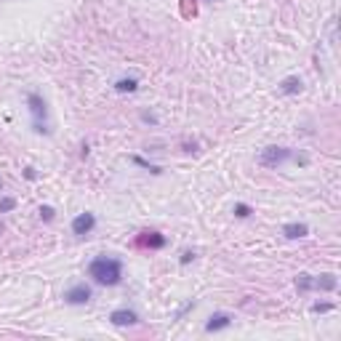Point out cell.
Instances as JSON below:
<instances>
[{
  "mask_svg": "<svg viewBox=\"0 0 341 341\" xmlns=\"http://www.w3.org/2000/svg\"><path fill=\"white\" fill-rule=\"evenodd\" d=\"M91 299V288L88 285H75L64 293V301L67 304H85Z\"/></svg>",
  "mask_w": 341,
  "mask_h": 341,
  "instance_id": "obj_5",
  "label": "cell"
},
{
  "mask_svg": "<svg viewBox=\"0 0 341 341\" xmlns=\"http://www.w3.org/2000/svg\"><path fill=\"white\" fill-rule=\"evenodd\" d=\"M288 157H291V150H288V147H266V150L261 152L259 163L264 168H277L280 163H285Z\"/></svg>",
  "mask_w": 341,
  "mask_h": 341,
  "instance_id": "obj_2",
  "label": "cell"
},
{
  "mask_svg": "<svg viewBox=\"0 0 341 341\" xmlns=\"http://www.w3.org/2000/svg\"><path fill=\"white\" fill-rule=\"evenodd\" d=\"M312 309L315 312H328V309H333V304H315Z\"/></svg>",
  "mask_w": 341,
  "mask_h": 341,
  "instance_id": "obj_18",
  "label": "cell"
},
{
  "mask_svg": "<svg viewBox=\"0 0 341 341\" xmlns=\"http://www.w3.org/2000/svg\"><path fill=\"white\" fill-rule=\"evenodd\" d=\"M283 235L291 237V240H299V237L309 235V227H306V224H285V227H283Z\"/></svg>",
  "mask_w": 341,
  "mask_h": 341,
  "instance_id": "obj_8",
  "label": "cell"
},
{
  "mask_svg": "<svg viewBox=\"0 0 341 341\" xmlns=\"http://www.w3.org/2000/svg\"><path fill=\"white\" fill-rule=\"evenodd\" d=\"M141 120H144V123H157V117L150 115V112H144V115H141Z\"/></svg>",
  "mask_w": 341,
  "mask_h": 341,
  "instance_id": "obj_19",
  "label": "cell"
},
{
  "mask_svg": "<svg viewBox=\"0 0 341 341\" xmlns=\"http://www.w3.org/2000/svg\"><path fill=\"white\" fill-rule=\"evenodd\" d=\"M136 88H139V80H136V77H123V80L115 83V91H120V94H133Z\"/></svg>",
  "mask_w": 341,
  "mask_h": 341,
  "instance_id": "obj_11",
  "label": "cell"
},
{
  "mask_svg": "<svg viewBox=\"0 0 341 341\" xmlns=\"http://www.w3.org/2000/svg\"><path fill=\"white\" fill-rule=\"evenodd\" d=\"M280 91H283V94H299V91H301V80L296 75L285 77V80L280 83Z\"/></svg>",
  "mask_w": 341,
  "mask_h": 341,
  "instance_id": "obj_12",
  "label": "cell"
},
{
  "mask_svg": "<svg viewBox=\"0 0 341 341\" xmlns=\"http://www.w3.org/2000/svg\"><path fill=\"white\" fill-rule=\"evenodd\" d=\"M0 189H3V179H0Z\"/></svg>",
  "mask_w": 341,
  "mask_h": 341,
  "instance_id": "obj_21",
  "label": "cell"
},
{
  "mask_svg": "<svg viewBox=\"0 0 341 341\" xmlns=\"http://www.w3.org/2000/svg\"><path fill=\"white\" fill-rule=\"evenodd\" d=\"M94 227H96L94 213H80V216H75V221H72V232H75V235H88Z\"/></svg>",
  "mask_w": 341,
  "mask_h": 341,
  "instance_id": "obj_3",
  "label": "cell"
},
{
  "mask_svg": "<svg viewBox=\"0 0 341 341\" xmlns=\"http://www.w3.org/2000/svg\"><path fill=\"white\" fill-rule=\"evenodd\" d=\"M40 219L51 221V219H54V208H51V206H43V208H40Z\"/></svg>",
  "mask_w": 341,
  "mask_h": 341,
  "instance_id": "obj_17",
  "label": "cell"
},
{
  "mask_svg": "<svg viewBox=\"0 0 341 341\" xmlns=\"http://www.w3.org/2000/svg\"><path fill=\"white\" fill-rule=\"evenodd\" d=\"M296 288H299L301 293L312 291V288H315V277H312V275H306V272H301V275L296 277Z\"/></svg>",
  "mask_w": 341,
  "mask_h": 341,
  "instance_id": "obj_13",
  "label": "cell"
},
{
  "mask_svg": "<svg viewBox=\"0 0 341 341\" xmlns=\"http://www.w3.org/2000/svg\"><path fill=\"white\" fill-rule=\"evenodd\" d=\"M88 275L99 285H117L123 280V264L117 259H110V256H99V259L91 261Z\"/></svg>",
  "mask_w": 341,
  "mask_h": 341,
  "instance_id": "obj_1",
  "label": "cell"
},
{
  "mask_svg": "<svg viewBox=\"0 0 341 341\" xmlns=\"http://www.w3.org/2000/svg\"><path fill=\"white\" fill-rule=\"evenodd\" d=\"M133 163H139V166H144V168H150V170H152V173H160V168H157V166H152V163H147V160H144V157H139V155H136V157H133Z\"/></svg>",
  "mask_w": 341,
  "mask_h": 341,
  "instance_id": "obj_16",
  "label": "cell"
},
{
  "mask_svg": "<svg viewBox=\"0 0 341 341\" xmlns=\"http://www.w3.org/2000/svg\"><path fill=\"white\" fill-rule=\"evenodd\" d=\"M14 206H16V200H14V197H3V200H0V213L14 211Z\"/></svg>",
  "mask_w": 341,
  "mask_h": 341,
  "instance_id": "obj_14",
  "label": "cell"
},
{
  "mask_svg": "<svg viewBox=\"0 0 341 341\" xmlns=\"http://www.w3.org/2000/svg\"><path fill=\"white\" fill-rule=\"evenodd\" d=\"M110 320L115 322V325H133V322H139V317H136V312H131V309H115L110 315Z\"/></svg>",
  "mask_w": 341,
  "mask_h": 341,
  "instance_id": "obj_7",
  "label": "cell"
},
{
  "mask_svg": "<svg viewBox=\"0 0 341 341\" xmlns=\"http://www.w3.org/2000/svg\"><path fill=\"white\" fill-rule=\"evenodd\" d=\"M235 216H240V219L251 216V206H246V203H237V206H235Z\"/></svg>",
  "mask_w": 341,
  "mask_h": 341,
  "instance_id": "obj_15",
  "label": "cell"
},
{
  "mask_svg": "<svg viewBox=\"0 0 341 341\" xmlns=\"http://www.w3.org/2000/svg\"><path fill=\"white\" fill-rule=\"evenodd\" d=\"M229 325H232V317L227 312H213L206 322V331L213 333V331H221V328H229Z\"/></svg>",
  "mask_w": 341,
  "mask_h": 341,
  "instance_id": "obj_4",
  "label": "cell"
},
{
  "mask_svg": "<svg viewBox=\"0 0 341 341\" xmlns=\"http://www.w3.org/2000/svg\"><path fill=\"white\" fill-rule=\"evenodd\" d=\"M189 259H195V253H189V251H187L184 256H181V264H187V261H189Z\"/></svg>",
  "mask_w": 341,
  "mask_h": 341,
  "instance_id": "obj_20",
  "label": "cell"
},
{
  "mask_svg": "<svg viewBox=\"0 0 341 341\" xmlns=\"http://www.w3.org/2000/svg\"><path fill=\"white\" fill-rule=\"evenodd\" d=\"M208 3H213V0H208Z\"/></svg>",
  "mask_w": 341,
  "mask_h": 341,
  "instance_id": "obj_22",
  "label": "cell"
},
{
  "mask_svg": "<svg viewBox=\"0 0 341 341\" xmlns=\"http://www.w3.org/2000/svg\"><path fill=\"white\" fill-rule=\"evenodd\" d=\"M315 288H317V291H333V288H336V277H333V275L315 277Z\"/></svg>",
  "mask_w": 341,
  "mask_h": 341,
  "instance_id": "obj_10",
  "label": "cell"
},
{
  "mask_svg": "<svg viewBox=\"0 0 341 341\" xmlns=\"http://www.w3.org/2000/svg\"><path fill=\"white\" fill-rule=\"evenodd\" d=\"M27 104H30V112H32V117H35L38 123L45 120V101L40 99V96L30 94V96H27Z\"/></svg>",
  "mask_w": 341,
  "mask_h": 341,
  "instance_id": "obj_6",
  "label": "cell"
},
{
  "mask_svg": "<svg viewBox=\"0 0 341 341\" xmlns=\"http://www.w3.org/2000/svg\"><path fill=\"white\" fill-rule=\"evenodd\" d=\"M139 243H141V246H147V248H163V246H166V237L157 235V232H144Z\"/></svg>",
  "mask_w": 341,
  "mask_h": 341,
  "instance_id": "obj_9",
  "label": "cell"
}]
</instances>
